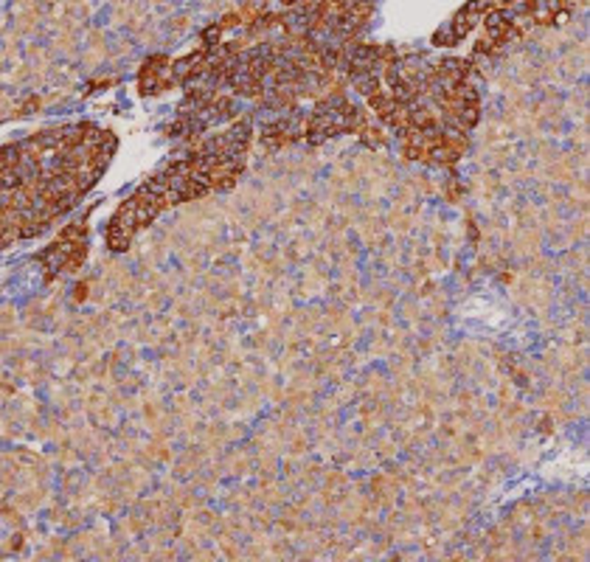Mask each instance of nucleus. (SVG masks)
I'll return each instance as SVG.
<instances>
[{
	"instance_id": "5",
	"label": "nucleus",
	"mask_w": 590,
	"mask_h": 562,
	"mask_svg": "<svg viewBox=\"0 0 590 562\" xmlns=\"http://www.w3.org/2000/svg\"><path fill=\"white\" fill-rule=\"evenodd\" d=\"M172 68V59L166 54H155L150 56L138 71V94L141 96H155L161 91H166L169 82H163V71Z\"/></svg>"
},
{
	"instance_id": "9",
	"label": "nucleus",
	"mask_w": 590,
	"mask_h": 562,
	"mask_svg": "<svg viewBox=\"0 0 590 562\" xmlns=\"http://www.w3.org/2000/svg\"><path fill=\"white\" fill-rule=\"evenodd\" d=\"M87 299V284L82 281L79 287H76V301H84Z\"/></svg>"
},
{
	"instance_id": "4",
	"label": "nucleus",
	"mask_w": 590,
	"mask_h": 562,
	"mask_svg": "<svg viewBox=\"0 0 590 562\" xmlns=\"http://www.w3.org/2000/svg\"><path fill=\"white\" fill-rule=\"evenodd\" d=\"M469 150V135L453 130V127H445L441 124V141L436 150H430L428 155V163H438V166H453L456 161H461Z\"/></svg>"
},
{
	"instance_id": "6",
	"label": "nucleus",
	"mask_w": 590,
	"mask_h": 562,
	"mask_svg": "<svg viewBox=\"0 0 590 562\" xmlns=\"http://www.w3.org/2000/svg\"><path fill=\"white\" fill-rule=\"evenodd\" d=\"M133 236H135V231L110 220V225H107V248L115 251V253H124L133 245Z\"/></svg>"
},
{
	"instance_id": "7",
	"label": "nucleus",
	"mask_w": 590,
	"mask_h": 562,
	"mask_svg": "<svg viewBox=\"0 0 590 562\" xmlns=\"http://www.w3.org/2000/svg\"><path fill=\"white\" fill-rule=\"evenodd\" d=\"M360 141H363V146H369V150H379V146L386 143V130H379V127L369 124V127L360 133Z\"/></svg>"
},
{
	"instance_id": "3",
	"label": "nucleus",
	"mask_w": 590,
	"mask_h": 562,
	"mask_svg": "<svg viewBox=\"0 0 590 562\" xmlns=\"http://www.w3.org/2000/svg\"><path fill=\"white\" fill-rule=\"evenodd\" d=\"M304 133H307V118H301L299 113L284 115L276 124H268V130L261 133V143L270 146V150H281V146H290L299 141Z\"/></svg>"
},
{
	"instance_id": "1",
	"label": "nucleus",
	"mask_w": 590,
	"mask_h": 562,
	"mask_svg": "<svg viewBox=\"0 0 590 562\" xmlns=\"http://www.w3.org/2000/svg\"><path fill=\"white\" fill-rule=\"evenodd\" d=\"M369 127L366 113L351 104L343 94H332L323 102H318V107L312 110V115L307 118V133L304 138L318 146L323 141H329L335 135H346V133H363Z\"/></svg>"
},
{
	"instance_id": "8",
	"label": "nucleus",
	"mask_w": 590,
	"mask_h": 562,
	"mask_svg": "<svg viewBox=\"0 0 590 562\" xmlns=\"http://www.w3.org/2000/svg\"><path fill=\"white\" fill-rule=\"evenodd\" d=\"M220 40H222V28H220V23H214V25H209V28H202V43H205V51L217 48Z\"/></svg>"
},
{
	"instance_id": "2",
	"label": "nucleus",
	"mask_w": 590,
	"mask_h": 562,
	"mask_svg": "<svg viewBox=\"0 0 590 562\" xmlns=\"http://www.w3.org/2000/svg\"><path fill=\"white\" fill-rule=\"evenodd\" d=\"M374 15V6L371 4H338V17L332 23V37L343 43H349L351 37L360 35V28L371 20Z\"/></svg>"
}]
</instances>
